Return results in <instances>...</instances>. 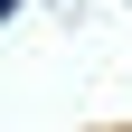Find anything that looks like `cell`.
Wrapping results in <instances>:
<instances>
[{"instance_id": "6da1fadb", "label": "cell", "mask_w": 132, "mask_h": 132, "mask_svg": "<svg viewBox=\"0 0 132 132\" xmlns=\"http://www.w3.org/2000/svg\"><path fill=\"white\" fill-rule=\"evenodd\" d=\"M0 10H10V0H0Z\"/></svg>"}]
</instances>
